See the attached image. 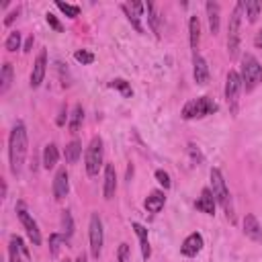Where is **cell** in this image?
Returning a JSON list of instances; mask_svg holds the SVG:
<instances>
[{
    "mask_svg": "<svg viewBox=\"0 0 262 262\" xmlns=\"http://www.w3.org/2000/svg\"><path fill=\"white\" fill-rule=\"evenodd\" d=\"M27 127L25 123H17L8 138V158H10V172L15 176L20 174L27 158Z\"/></svg>",
    "mask_w": 262,
    "mask_h": 262,
    "instance_id": "obj_1",
    "label": "cell"
},
{
    "mask_svg": "<svg viewBox=\"0 0 262 262\" xmlns=\"http://www.w3.org/2000/svg\"><path fill=\"white\" fill-rule=\"evenodd\" d=\"M240 76H242V84H244L246 92L254 90L262 82V66L252 54H246L242 58V74Z\"/></svg>",
    "mask_w": 262,
    "mask_h": 262,
    "instance_id": "obj_2",
    "label": "cell"
},
{
    "mask_svg": "<svg viewBox=\"0 0 262 262\" xmlns=\"http://www.w3.org/2000/svg\"><path fill=\"white\" fill-rule=\"evenodd\" d=\"M242 13H244V2H238L232 17H229V27H227V54H229V58H238V51H240V25H242Z\"/></svg>",
    "mask_w": 262,
    "mask_h": 262,
    "instance_id": "obj_3",
    "label": "cell"
},
{
    "mask_svg": "<svg viewBox=\"0 0 262 262\" xmlns=\"http://www.w3.org/2000/svg\"><path fill=\"white\" fill-rule=\"evenodd\" d=\"M217 111V104L209 99V97H199V99H193L184 104L182 109V119L191 121V119H201V117H207V115H213Z\"/></svg>",
    "mask_w": 262,
    "mask_h": 262,
    "instance_id": "obj_4",
    "label": "cell"
},
{
    "mask_svg": "<svg viewBox=\"0 0 262 262\" xmlns=\"http://www.w3.org/2000/svg\"><path fill=\"white\" fill-rule=\"evenodd\" d=\"M104 158V150H102V140L101 138H92L90 145L86 148V172L88 176H97Z\"/></svg>",
    "mask_w": 262,
    "mask_h": 262,
    "instance_id": "obj_5",
    "label": "cell"
},
{
    "mask_svg": "<svg viewBox=\"0 0 262 262\" xmlns=\"http://www.w3.org/2000/svg\"><path fill=\"white\" fill-rule=\"evenodd\" d=\"M211 193L215 197V201L222 207H225L227 217H229V191H227V184H225L223 174H222L219 168L211 170Z\"/></svg>",
    "mask_w": 262,
    "mask_h": 262,
    "instance_id": "obj_6",
    "label": "cell"
},
{
    "mask_svg": "<svg viewBox=\"0 0 262 262\" xmlns=\"http://www.w3.org/2000/svg\"><path fill=\"white\" fill-rule=\"evenodd\" d=\"M242 88H244L242 76H240L236 70H229V74L225 78V101L229 104V109H232V113L238 111V97H240V92H242Z\"/></svg>",
    "mask_w": 262,
    "mask_h": 262,
    "instance_id": "obj_7",
    "label": "cell"
},
{
    "mask_svg": "<svg viewBox=\"0 0 262 262\" xmlns=\"http://www.w3.org/2000/svg\"><path fill=\"white\" fill-rule=\"evenodd\" d=\"M88 236H90V254L94 258H99L102 252V242H104V234H102V222L99 213L90 215V225H88Z\"/></svg>",
    "mask_w": 262,
    "mask_h": 262,
    "instance_id": "obj_8",
    "label": "cell"
},
{
    "mask_svg": "<svg viewBox=\"0 0 262 262\" xmlns=\"http://www.w3.org/2000/svg\"><path fill=\"white\" fill-rule=\"evenodd\" d=\"M17 215H19L20 225L25 227V232H27V236H29V240H31V244H33V246H41V232H39L37 222L27 213V209H25L23 205H19Z\"/></svg>",
    "mask_w": 262,
    "mask_h": 262,
    "instance_id": "obj_9",
    "label": "cell"
},
{
    "mask_svg": "<svg viewBox=\"0 0 262 262\" xmlns=\"http://www.w3.org/2000/svg\"><path fill=\"white\" fill-rule=\"evenodd\" d=\"M45 72H47V51L41 49L39 56L35 58V64H33V72H31V86L39 88L41 82L45 78Z\"/></svg>",
    "mask_w": 262,
    "mask_h": 262,
    "instance_id": "obj_10",
    "label": "cell"
},
{
    "mask_svg": "<svg viewBox=\"0 0 262 262\" xmlns=\"http://www.w3.org/2000/svg\"><path fill=\"white\" fill-rule=\"evenodd\" d=\"M8 258H10V262H31L29 250H27V246L23 244V240H20L19 236H13V238H10V244H8Z\"/></svg>",
    "mask_w": 262,
    "mask_h": 262,
    "instance_id": "obj_11",
    "label": "cell"
},
{
    "mask_svg": "<svg viewBox=\"0 0 262 262\" xmlns=\"http://www.w3.org/2000/svg\"><path fill=\"white\" fill-rule=\"evenodd\" d=\"M201 250H203V236L199 234V232L191 234V236H188L184 242H182V246H181L182 256H188V258L197 256L199 252H201Z\"/></svg>",
    "mask_w": 262,
    "mask_h": 262,
    "instance_id": "obj_12",
    "label": "cell"
},
{
    "mask_svg": "<svg viewBox=\"0 0 262 262\" xmlns=\"http://www.w3.org/2000/svg\"><path fill=\"white\" fill-rule=\"evenodd\" d=\"M193 76L199 86H205L209 82V66H207L205 58H201L199 54L193 56Z\"/></svg>",
    "mask_w": 262,
    "mask_h": 262,
    "instance_id": "obj_13",
    "label": "cell"
},
{
    "mask_svg": "<svg viewBox=\"0 0 262 262\" xmlns=\"http://www.w3.org/2000/svg\"><path fill=\"white\" fill-rule=\"evenodd\" d=\"M70 191V176H68V170L66 168H60L56 178H54V197L58 201H61Z\"/></svg>",
    "mask_w": 262,
    "mask_h": 262,
    "instance_id": "obj_14",
    "label": "cell"
},
{
    "mask_svg": "<svg viewBox=\"0 0 262 262\" xmlns=\"http://www.w3.org/2000/svg\"><path fill=\"white\" fill-rule=\"evenodd\" d=\"M115 191H117V172H115L113 164H107L104 166V188H102L104 199H113Z\"/></svg>",
    "mask_w": 262,
    "mask_h": 262,
    "instance_id": "obj_15",
    "label": "cell"
},
{
    "mask_svg": "<svg viewBox=\"0 0 262 262\" xmlns=\"http://www.w3.org/2000/svg\"><path fill=\"white\" fill-rule=\"evenodd\" d=\"M131 227H133V232H135V236H138V240H140V248H141V256H143V260L148 262L150 260V256H152V248H150V240H148V229H145L141 223H131Z\"/></svg>",
    "mask_w": 262,
    "mask_h": 262,
    "instance_id": "obj_16",
    "label": "cell"
},
{
    "mask_svg": "<svg viewBox=\"0 0 262 262\" xmlns=\"http://www.w3.org/2000/svg\"><path fill=\"white\" fill-rule=\"evenodd\" d=\"M244 234H246L250 240H254V242H260V240H262V227H260V223H258L256 215L248 213V215L244 217Z\"/></svg>",
    "mask_w": 262,
    "mask_h": 262,
    "instance_id": "obj_17",
    "label": "cell"
},
{
    "mask_svg": "<svg viewBox=\"0 0 262 262\" xmlns=\"http://www.w3.org/2000/svg\"><path fill=\"white\" fill-rule=\"evenodd\" d=\"M215 197L211 193V188H203V193L201 197H199V201H197V209L201 213H207V215H213L215 213Z\"/></svg>",
    "mask_w": 262,
    "mask_h": 262,
    "instance_id": "obj_18",
    "label": "cell"
},
{
    "mask_svg": "<svg viewBox=\"0 0 262 262\" xmlns=\"http://www.w3.org/2000/svg\"><path fill=\"white\" fill-rule=\"evenodd\" d=\"M145 10H148V23L156 33V37H162V19L158 15V8H156L154 2H145Z\"/></svg>",
    "mask_w": 262,
    "mask_h": 262,
    "instance_id": "obj_19",
    "label": "cell"
},
{
    "mask_svg": "<svg viewBox=\"0 0 262 262\" xmlns=\"http://www.w3.org/2000/svg\"><path fill=\"white\" fill-rule=\"evenodd\" d=\"M166 203V197L162 191H152L150 197L145 199V209H148V213H160L162 211V207Z\"/></svg>",
    "mask_w": 262,
    "mask_h": 262,
    "instance_id": "obj_20",
    "label": "cell"
},
{
    "mask_svg": "<svg viewBox=\"0 0 262 262\" xmlns=\"http://www.w3.org/2000/svg\"><path fill=\"white\" fill-rule=\"evenodd\" d=\"M205 8H207V19H209V29H211L213 35H217L219 33V4L209 0Z\"/></svg>",
    "mask_w": 262,
    "mask_h": 262,
    "instance_id": "obj_21",
    "label": "cell"
},
{
    "mask_svg": "<svg viewBox=\"0 0 262 262\" xmlns=\"http://www.w3.org/2000/svg\"><path fill=\"white\" fill-rule=\"evenodd\" d=\"M188 39H191V47L197 54L199 41H201V23H199V17H191V20H188Z\"/></svg>",
    "mask_w": 262,
    "mask_h": 262,
    "instance_id": "obj_22",
    "label": "cell"
},
{
    "mask_svg": "<svg viewBox=\"0 0 262 262\" xmlns=\"http://www.w3.org/2000/svg\"><path fill=\"white\" fill-rule=\"evenodd\" d=\"M58 160H60V152L56 148V143H47L45 150H43V168L51 170L58 164Z\"/></svg>",
    "mask_w": 262,
    "mask_h": 262,
    "instance_id": "obj_23",
    "label": "cell"
},
{
    "mask_svg": "<svg viewBox=\"0 0 262 262\" xmlns=\"http://www.w3.org/2000/svg\"><path fill=\"white\" fill-rule=\"evenodd\" d=\"M80 154H82V143L78 140H72L66 145V150H64V158H66L68 164H76L78 158H80Z\"/></svg>",
    "mask_w": 262,
    "mask_h": 262,
    "instance_id": "obj_24",
    "label": "cell"
},
{
    "mask_svg": "<svg viewBox=\"0 0 262 262\" xmlns=\"http://www.w3.org/2000/svg\"><path fill=\"white\" fill-rule=\"evenodd\" d=\"M82 119H84V109H82V104H76V107L72 109L70 123H68V129H70V133H76V131L80 129Z\"/></svg>",
    "mask_w": 262,
    "mask_h": 262,
    "instance_id": "obj_25",
    "label": "cell"
},
{
    "mask_svg": "<svg viewBox=\"0 0 262 262\" xmlns=\"http://www.w3.org/2000/svg\"><path fill=\"white\" fill-rule=\"evenodd\" d=\"M10 84H13V64H6L2 66V74H0V94H6Z\"/></svg>",
    "mask_w": 262,
    "mask_h": 262,
    "instance_id": "obj_26",
    "label": "cell"
},
{
    "mask_svg": "<svg viewBox=\"0 0 262 262\" xmlns=\"http://www.w3.org/2000/svg\"><path fill=\"white\" fill-rule=\"evenodd\" d=\"M244 10H246V17L250 23H254V20L260 17V10H262V4L258 0H246L244 2Z\"/></svg>",
    "mask_w": 262,
    "mask_h": 262,
    "instance_id": "obj_27",
    "label": "cell"
},
{
    "mask_svg": "<svg viewBox=\"0 0 262 262\" xmlns=\"http://www.w3.org/2000/svg\"><path fill=\"white\" fill-rule=\"evenodd\" d=\"M64 244H66V236H61V234H51V236H49V254H51V256H58L60 250L64 248Z\"/></svg>",
    "mask_w": 262,
    "mask_h": 262,
    "instance_id": "obj_28",
    "label": "cell"
},
{
    "mask_svg": "<svg viewBox=\"0 0 262 262\" xmlns=\"http://www.w3.org/2000/svg\"><path fill=\"white\" fill-rule=\"evenodd\" d=\"M111 88H117L125 99H131V94H133V90H131V86H129V82L127 80H123V78H117V80H113L111 84H109Z\"/></svg>",
    "mask_w": 262,
    "mask_h": 262,
    "instance_id": "obj_29",
    "label": "cell"
},
{
    "mask_svg": "<svg viewBox=\"0 0 262 262\" xmlns=\"http://www.w3.org/2000/svg\"><path fill=\"white\" fill-rule=\"evenodd\" d=\"M56 6H58L66 17H70V19H76V17L80 15V6H76V4H68V2H61V0H58Z\"/></svg>",
    "mask_w": 262,
    "mask_h": 262,
    "instance_id": "obj_30",
    "label": "cell"
},
{
    "mask_svg": "<svg viewBox=\"0 0 262 262\" xmlns=\"http://www.w3.org/2000/svg\"><path fill=\"white\" fill-rule=\"evenodd\" d=\"M121 8H123V13L127 15V19H129V23L133 25V29L138 31V33H143V27H141V20H140L141 17H140V15H135V13H131V10H129L127 6H125V4H123Z\"/></svg>",
    "mask_w": 262,
    "mask_h": 262,
    "instance_id": "obj_31",
    "label": "cell"
},
{
    "mask_svg": "<svg viewBox=\"0 0 262 262\" xmlns=\"http://www.w3.org/2000/svg\"><path fill=\"white\" fill-rule=\"evenodd\" d=\"M4 47H6L8 51H17V49H20V33H19V31H13V33L6 37Z\"/></svg>",
    "mask_w": 262,
    "mask_h": 262,
    "instance_id": "obj_32",
    "label": "cell"
},
{
    "mask_svg": "<svg viewBox=\"0 0 262 262\" xmlns=\"http://www.w3.org/2000/svg\"><path fill=\"white\" fill-rule=\"evenodd\" d=\"M74 58H76V61H80L82 66H88V64H92V61H94V54H92V51H88V49H78L74 54Z\"/></svg>",
    "mask_w": 262,
    "mask_h": 262,
    "instance_id": "obj_33",
    "label": "cell"
},
{
    "mask_svg": "<svg viewBox=\"0 0 262 262\" xmlns=\"http://www.w3.org/2000/svg\"><path fill=\"white\" fill-rule=\"evenodd\" d=\"M61 223H64V229H66V238H70L74 234V219H72L70 211H61Z\"/></svg>",
    "mask_w": 262,
    "mask_h": 262,
    "instance_id": "obj_34",
    "label": "cell"
},
{
    "mask_svg": "<svg viewBox=\"0 0 262 262\" xmlns=\"http://www.w3.org/2000/svg\"><path fill=\"white\" fill-rule=\"evenodd\" d=\"M156 181H158V182L164 186V191H168V188L172 186L170 174H168V172H164V170H156Z\"/></svg>",
    "mask_w": 262,
    "mask_h": 262,
    "instance_id": "obj_35",
    "label": "cell"
},
{
    "mask_svg": "<svg viewBox=\"0 0 262 262\" xmlns=\"http://www.w3.org/2000/svg\"><path fill=\"white\" fill-rule=\"evenodd\" d=\"M117 260L119 262H129V244H121L119 246V252H117Z\"/></svg>",
    "mask_w": 262,
    "mask_h": 262,
    "instance_id": "obj_36",
    "label": "cell"
},
{
    "mask_svg": "<svg viewBox=\"0 0 262 262\" xmlns=\"http://www.w3.org/2000/svg\"><path fill=\"white\" fill-rule=\"evenodd\" d=\"M45 17H47V23H49V27H51V29H56L58 33H61V31H64V27H61V23H60V20H58V17H56V15L47 13Z\"/></svg>",
    "mask_w": 262,
    "mask_h": 262,
    "instance_id": "obj_37",
    "label": "cell"
},
{
    "mask_svg": "<svg viewBox=\"0 0 262 262\" xmlns=\"http://www.w3.org/2000/svg\"><path fill=\"white\" fill-rule=\"evenodd\" d=\"M33 41H35V39H33V35H31V37L25 41V45H23V51H25V54H29V51L33 49Z\"/></svg>",
    "mask_w": 262,
    "mask_h": 262,
    "instance_id": "obj_38",
    "label": "cell"
},
{
    "mask_svg": "<svg viewBox=\"0 0 262 262\" xmlns=\"http://www.w3.org/2000/svg\"><path fill=\"white\" fill-rule=\"evenodd\" d=\"M17 17H19V8H17V10H13V13H10V15L4 19V25H10V23H13V20H15Z\"/></svg>",
    "mask_w": 262,
    "mask_h": 262,
    "instance_id": "obj_39",
    "label": "cell"
},
{
    "mask_svg": "<svg viewBox=\"0 0 262 262\" xmlns=\"http://www.w3.org/2000/svg\"><path fill=\"white\" fill-rule=\"evenodd\" d=\"M254 43H256L258 49H262V29L258 31V35H256V39H254Z\"/></svg>",
    "mask_w": 262,
    "mask_h": 262,
    "instance_id": "obj_40",
    "label": "cell"
},
{
    "mask_svg": "<svg viewBox=\"0 0 262 262\" xmlns=\"http://www.w3.org/2000/svg\"><path fill=\"white\" fill-rule=\"evenodd\" d=\"M64 115H66V111H64V109H61V113H60V117H58V125H64V121H66V117H64Z\"/></svg>",
    "mask_w": 262,
    "mask_h": 262,
    "instance_id": "obj_41",
    "label": "cell"
},
{
    "mask_svg": "<svg viewBox=\"0 0 262 262\" xmlns=\"http://www.w3.org/2000/svg\"><path fill=\"white\" fill-rule=\"evenodd\" d=\"M131 176H133V166H129V168H127V178H129V181H131Z\"/></svg>",
    "mask_w": 262,
    "mask_h": 262,
    "instance_id": "obj_42",
    "label": "cell"
},
{
    "mask_svg": "<svg viewBox=\"0 0 262 262\" xmlns=\"http://www.w3.org/2000/svg\"><path fill=\"white\" fill-rule=\"evenodd\" d=\"M76 262H86V256H84V254H80V256L76 258Z\"/></svg>",
    "mask_w": 262,
    "mask_h": 262,
    "instance_id": "obj_43",
    "label": "cell"
},
{
    "mask_svg": "<svg viewBox=\"0 0 262 262\" xmlns=\"http://www.w3.org/2000/svg\"><path fill=\"white\" fill-rule=\"evenodd\" d=\"M64 262H72V260H64Z\"/></svg>",
    "mask_w": 262,
    "mask_h": 262,
    "instance_id": "obj_44",
    "label": "cell"
}]
</instances>
